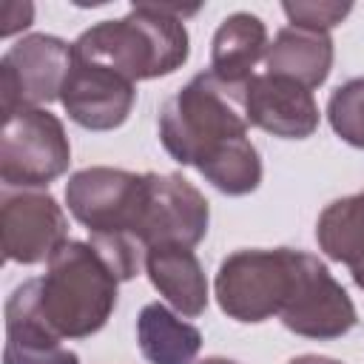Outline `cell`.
Returning <instances> with one entry per match:
<instances>
[{"label": "cell", "mask_w": 364, "mask_h": 364, "mask_svg": "<svg viewBox=\"0 0 364 364\" xmlns=\"http://www.w3.org/2000/svg\"><path fill=\"white\" fill-rule=\"evenodd\" d=\"M37 279V304L46 324L65 338L100 333L117 310L119 276L105 256L80 239H65Z\"/></svg>", "instance_id": "3"}, {"label": "cell", "mask_w": 364, "mask_h": 364, "mask_svg": "<svg viewBox=\"0 0 364 364\" xmlns=\"http://www.w3.org/2000/svg\"><path fill=\"white\" fill-rule=\"evenodd\" d=\"M145 273L154 290L185 318H196L208 310V279L193 247L165 245L145 250Z\"/></svg>", "instance_id": "14"}, {"label": "cell", "mask_w": 364, "mask_h": 364, "mask_svg": "<svg viewBox=\"0 0 364 364\" xmlns=\"http://www.w3.org/2000/svg\"><path fill=\"white\" fill-rule=\"evenodd\" d=\"M60 102L68 119L80 128L114 131L131 117V108L136 102V85L105 65L74 57Z\"/></svg>", "instance_id": "11"}, {"label": "cell", "mask_w": 364, "mask_h": 364, "mask_svg": "<svg viewBox=\"0 0 364 364\" xmlns=\"http://www.w3.org/2000/svg\"><path fill=\"white\" fill-rule=\"evenodd\" d=\"M136 344L151 364H193L202 350V333L159 301H151L136 316Z\"/></svg>", "instance_id": "18"}, {"label": "cell", "mask_w": 364, "mask_h": 364, "mask_svg": "<svg viewBox=\"0 0 364 364\" xmlns=\"http://www.w3.org/2000/svg\"><path fill=\"white\" fill-rule=\"evenodd\" d=\"M196 364H239V361H233V358H222V355H210V358H202V361H196Z\"/></svg>", "instance_id": "23"}, {"label": "cell", "mask_w": 364, "mask_h": 364, "mask_svg": "<svg viewBox=\"0 0 364 364\" xmlns=\"http://www.w3.org/2000/svg\"><path fill=\"white\" fill-rule=\"evenodd\" d=\"M3 256L14 264H40L68 239V219L43 188H3L0 193Z\"/></svg>", "instance_id": "8"}, {"label": "cell", "mask_w": 364, "mask_h": 364, "mask_svg": "<svg viewBox=\"0 0 364 364\" xmlns=\"http://www.w3.org/2000/svg\"><path fill=\"white\" fill-rule=\"evenodd\" d=\"M267 46V26L262 17L250 11H233L213 31L210 71L230 85H247L256 63L264 60Z\"/></svg>", "instance_id": "16"}, {"label": "cell", "mask_w": 364, "mask_h": 364, "mask_svg": "<svg viewBox=\"0 0 364 364\" xmlns=\"http://www.w3.org/2000/svg\"><path fill=\"white\" fill-rule=\"evenodd\" d=\"M34 17V6L31 3H6L3 6V26H0V37H11L20 28H28Z\"/></svg>", "instance_id": "21"}, {"label": "cell", "mask_w": 364, "mask_h": 364, "mask_svg": "<svg viewBox=\"0 0 364 364\" xmlns=\"http://www.w3.org/2000/svg\"><path fill=\"white\" fill-rule=\"evenodd\" d=\"M316 242L327 259L344 264L364 290V191L341 196L318 213Z\"/></svg>", "instance_id": "17"}, {"label": "cell", "mask_w": 364, "mask_h": 364, "mask_svg": "<svg viewBox=\"0 0 364 364\" xmlns=\"http://www.w3.org/2000/svg\"><path fill=\"white\" fill-rule=\"evenodd\" d=\"M210 225V208L199 188L179 173H151L139 222L142 250L179 245L196 247Z\"/></svg>", "instance_id": "9"}, {"label": "cell", "mask_w": 364, "mask_h": 364, "mask_svg": "<svg viewBox=\"0 0 364 364\" xmlns=\"http://www.w3.org/2000/svg\"><path fill=\"white\" fill-rule=\"evenodd\" d=\"M3 364H80V355L63 347V338L46 324L37 304V279H28L6 299Z\"/></svg>", "instance_id": "13"}, {"label": "cell", "mask_w": 364, "mask_h": 364, "mask_svg": "<svg viewBox=\"0 0 364 364\" xmlns=\"http://www.w3.org/2000/svg\"><path fill=\"white\" fill-rule=\"evenodd\" d=\"M71 165L63 122L46 108H20L3 117L0 179L6 188H48Z\"/></svg>", "instance_id": "6"}, {"label": "cell", "mask_w": 364, "mask_h": 364, "mask_svg": "<svg viewBox=\"0 0 364 364\" xmlns=\"http://www.w3.org/2000/svg\"><path fill=\"white\" fill-rule=\"evenodd\" d=\"M301 267V250L245 247L222 259L213 293L222 313L242 324H262L282 316L293 299Z\"/></svg>", "instance_id": "5"}, {"label": "cell", "mask_w": 364, "mask_h": 364, "mask_svg": "<svg viewBox=\"0 0 364 364\" xmlns=\"http://www.w3.org/2000/svg\"><path fill=\"white\" fill-rule=\"evenodd\" d=\"M74 65V43L54 34H26L0 60L3 117L60 100Z\"/></svg>", "instance_id": "7"}, {"label": "cell", "mask_w": 364, "mask_h": 364, "mask_svg": "<svg viewBox=\"0 0 364 364\" xmlns=\"http://www.w3.org/2000/svg\"><path fill=\"white\" fill-rule=\"evenodd\" d=\"M327 119L338 139L364 151V77H353L330 94Z\"/></svg>", "instance_id": "19"}, {"label": "cell", "mask_w": 364, "mask_h": 364, "mask_svg": "<svg viewBox=\"0 0 364 364\" xmlns=\"http://www.w3.org/2000/svg\"><path fill=\"white\" fill-rule=\"evenodd\" d=\"M199 6L179 3H134L119 20H100L74 40V57L105 65L119 77L156 80L188 63L191 37L185 17Z\"/></svg>", "instance_id": "2"}, {"label": "cell", "mask_w": 364, "mask_h": 364, "mask_svg": "<svg viewBox=\"0 0 364 364\" xmlns=\"http://www.w3.org/2000/svg\"><path fill=\"white\" fill-rule=\"evenodd\" d=\"M282 11L287 14L290 26L313 28V31H327L341 26L344 17L353 11V3H336V0H296V3H282Z\"/></svg>", "instance_id": "20"}, {"label": "cell", "mask_w": 364, "mask_h": 364, "mask_svg": "<svg viewBox=\"0 0 364 364\" xmlns=\"http://www.w3.org/2000/svg\"><path fill=\"white\" fill-rule=\"evenodd\" d=\"M279 321L301 338L333 341L355 327L358 313L347 290L327 270V264L318 256L301 250L299 282Z\"/></svg>", "instance_id": "10"}, {"label": "cell", "mask_w": 364, "mask_h": 364, "mask_svg": "<svg viewBox=\"0 0 364 364\" xmlns=\"http://www.w3.org/2000/svg\"><path fill=\"white\" fill-rule=\"evenodd\" d=\"M245 114L253 128H262L282 139L313 136L321 117L313 91L267 71L253 74L245 85Z\"/></svg>", "instance_id": "12"}, {"label": "cell", "mask_w": 364, "mask_h": 364, "mask_svg": "<svg viewBox=\"0 0 364 364\" xmlns=\"http://www.w3.org/2000/svg\"><path fill=\"white\" fill-rule=\"evenodd\" d=\"M287 364H341V361H336V358H330V355H316V353H304V355H296V358H290Z\"/></svg>", "instance_id": "22"}, {"label": "cell", "mask_w": 364, "mask_h": 364, "mask_svg": "<svg viewBox=\"0 0 364 364\" xmlns=\"http://www.w3.org/2000/svg\"><path fill=\"white\" fill-rule=\"evenodd\" d=\"M148 193V173H134L108 165H91L68 176L65 205L68 213L91 233V245L100 247H134L139 245V222Z\"/></svg>", "instance_id": "4"}, {"label": "cell", "mask_w": 364, "mask_h": 364, "mask_svg": "<svg viewBox=\"0 0 364 364\" xmlns=\"http://www.w3.org/2000/svg\"><path fill=\"white\" fill-rule=\"evenodd\" d=\"M247 128L245 85H230L210 68L191 77L159 111V142L171 159L196 168L228 196H247L262 185V156Z\"/></svg>", "instance_id": "1"}, {"label": "cell", "mask_w": 364, "mask_h": 364, "mask_svg": "<svg viewBox=\"0 0 364 364\" xmlns=\"http://www.w3.org/2000/svg\"><path fill=\"white\" fill-rule=\"evenodd\" d=\"M333 57H336V48H333V37L327 31L284 26L267 46L264 68H267V74L287 77V80L304 85L307 91H313L327 82Z\"/></svg>", "instance_id": "15"}]
</instances>
